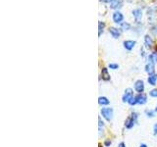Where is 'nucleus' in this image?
Here are the masks:
<instances>
[{
  "label": "nucleus",
  "mask_w": 157,
  "mask_h": 147,
  "mask_svg": "<svg viewBox=\"0 0 157 147\" xmlns=\"http://www.w3.org/2000/svg\"><path fill=\"white\" fill-rule=\"evenodd\" d=\"M136 120H137V114L136 113H132V114L128 117V119L126 120L125 126L127 127V129H132V127L136 125Z\"/></svg>",
  "instance_id": "1"
},
{
  "label": "nucleus",
  "mask_w": 157,
  "mask_h": 147,
  "mask_svg": "<svg viewBox=\"0 0 157 147\" xmlns=\"http://www.w3.org/2000/svg\"><path fill=\"white\" fill-rule=\"evenodd\" d=\"M100 113L105 120L109 121V122L112 120V118H113V109L112 108H102Z\"/></svg>",
  "instance_id": "2"
},
{
  "label": "nucleus",
  "mask_w": 157,
  "mask_h": 147,
  "mask_svg": "<svg viewBox=\"0 0 157 147\" xmlns=\"http://www.w3.org/2000/svg\"><path fill=\"white\" fill-rule=\"evenodd\" d=\"M134 97V91H132V88H127L125 90V93L124 95H123V102H128L132 99V98Z\"/></svg>",
  "instance_id": "3"
},
{
  "label": "nucleus",
  "mask_w": 157,
  "mask_h": 147,
  "mask_svg": "<svg viewBox=\"0 0 157 147\" xmlns=\"http://www.w3.org/2000/svg\"><path fill=\"white\" fill-rule=\"evenodd\" d=\"M136 97V104H140V105H144L147 102V97L144 93H139Z\"/></svg>",
  "instance_id": "4"
},
{
  "label": "nucleus",
  "mask_w": 157,
  "mask_h": 147,
  "mask_svg": "<svg viewBox=\"0 0 157 147\" xmlns=\"http://www.w3.org/2000/svg\"><path fill=\"white\" fill-rule=\"evenodd\" d=\"M135 89L136 92L139 93H142L144 91V83L141 80H139L135 82Z\"/></svg>",
  "instance_id": "5"
},
{
  "label": "nucleus",
  "mask_w": 157,
  "mask_h": 147,
  "mask_svg": "<svg viewBox=\"0 0 157 147\" xmlns=\"http://www.w3.org/2000/svg\"><path fill=\"white\" fill-rule=\"evenodd\" d=\"M145 72L147 74H149V76L151 75H153L154 72H155V67H154V63H152V62H149V63H147L146 65H145Z\"/></svg>",
  "instance_id": "6"
},
{
  "label": "nucleus",
  "mask_w": 157,
  "mask_h": 147,
  "mask_svg": "<svg viewBox=\"0 0 157 147\" xmlns=\"http://www.w3.org/2000/svg\"><path fill=\"white\" fill-rule=\"evenodd\" d=\"M123 19H124V17H123L121 12L116 11V12H114V14H113V21H114L115 23H117V24L121 23L123 21Z\"/></svg>",
  "instance_id": "7"
},
{
  "label": "nucleus",
  "mask_w": 157,
  "mask_h": 147,
  "mask_svg": "<svg viewBox=\"0 0 157 147\" xmlns=\"http://www.w3.org/2000/svg\"><path fill=\"white\" fill-rule=\"evenodd\" d=\"M101 77H102V80L105 81H110V75H109V72H108L107 68H103L101 70Z\"/></svg>",
  "instance_id": "8"
},
{
  "label": "nucleus",
  "mask_w": 157,
  "mask_h": 147,
  "mask_svg": "<svg viewBox=\"0 0 157 147\" xmlns=\"http://www.w3.org/2000/svg\"><path fill=\"white\" fill-rule=\"evenodd\" d=\"M136 41L135 40H126L124 41V47L127 49V50H132V48L136 45Z\"/></svg>",
  "instance_id": "9"
},
{
  "label": "nucleus",
  "mask_w": 157,
  "mask_h": 147,
  "mask_svg": "<svg viewBox=\"0 0 157 147\" xmlns=\"http://www.w3.org/2000/svg\"><path fill=\"white\" fill-rule=\"evenodd\" d=\"M109 32H110V34L114 38H118V37L120 36V34H121L120 29H118L116 28H109Z\"/></svg>",
  "instance_id": "10"
},
{
  "label": "nucleus",
  "mask_w": 157,
  "mask_h": 147,
  "mask_svg": "<svg viewBox=\"0 0 157 147\" xmlns=\"http://www.w3.org/2000/svg\"><path fill=\"white\" fill-rule=\"evenodd\" d=\"M123 5V0H114L112 3H110V7L112 9H118L121 8Z\"/></svg>",
  "instance_id": "11"
},
{
  "label": "nucleus",
  "mask_w": 157,
  "mask_h": 147,
  "mask_svg": "<svg viewBox=\"0 0 157 147\" xmlns=\"http://www.w3.org/2000/svg\"><path fill=\"white\" fill-rule=\"evenodd\" d=\"M144 44L147 48H150L153 45V40H152V38L148 36V34H146L144 36Z\"/></svg>",
  "instance_id": "12"
},
{
  "label": "nucleus",
  "mask_w": 157,
  "mask_h": 147,
  "mask_svg": "<svg viewBox=\"0 0 157 147\" xmlns=\"http://www.w3.org/2000/svg\"><path fill=\"white\" fill-rule=\"evenodd\" d=\"M156 81H157V76L156 75H151L147 78V81L150 85H156Z\"/></svg>",
  "instance_id": "13"
},
{
  "label": "nucleus",
  "mask_w": 157,
  "mask_h": 147,
  "mask_svg": "<svg viewBox=\"0 0 157 147\" xmlns=\"http://www.w3.org/2000/svg\"><path fill=\"white\" fill-rule=\"evenodd\" d=\"M98 103H99V105L104 106V105H108V104H109V100H108L107 97L101 96V97L98 98Z\"/></svg>",
  "instance_id": "14"
},
{
  "label": "nucleus",
  "mask_w": 157,
  "mask_h": 147,
  "mask_svg": "<svg viewBox=\"0 0 157 147\" xmlns=\"http://www.w3.org/2000/svg\"><path fill=\"white\" fill-rule=\"evenodd\" d=\"M132 15H134V17L136 20H139L142 16V12H141V10H140V9H136V10H134V11H132Z\"/></svg>",
  "instance_id": "15"
},
{
  "label": "nucleus",
  "mask_w": 157,
  "mask_h": 147,
  "mask_svg": "<svg viewBox=\"0 0 157 147\" xmlns=\"http://www.w3.org/2000/svg\"><path fill=\"white\" fill-rule=\"evenodd\" d=\"M148 59H149V62H152V63H157V53L156 52H153V53H151L150 55H149V57H148Z\"/></svg>",
  "instance_id": "16"
},
{
  "label": "nucleus",
  "mask_w": 157,
  "mask_h": 147,
  "mask_svg": "<svg viewBox=\"0 0 157 147\" xmlns=\"http://www.w3.org/2000/svg\"><path fill=\"white\" fill-rule=\"evenodd\" d=\"M105 28V24L103 22H99L98 23V28H99V32H98V36H101V34L103 32V29Z\"/></svg>",
  "instance_id": "17"
},
{
  "label": "nucleus",
  "mask_w": 157,
  "mask_h": 147,
  "mask_svg": "<svg viewBox=\"0 0 157 147\" xmlns=\"http://www.w3.org/2000/svg\"><path fill=\"white\" fill-rule=\"evenodd\" d=\"M121 28L122 29H124V31H129V29L131 28V24L129 23H122L121 24Z\"/></svg>",
  "instance_id": "18"
},
{
  "label": "nucleus",
  "mask_w": 157,
  "mask_h": 147,
  "mask_svg": "<svg viewBox=\"0 0 157 147\" xmlns=\"http://www.w3.org/2000/svg\"><path fill=\"white\" fill-rule=\"evenodd\" d=\"M145 114H146V116H147V117H150V118H152V117H154V111H151V110H146V111H145Z\"/></svg>",
  "instance_id": "19"
},
{
  "label": "nucleus",
  "mask_w": 157,
  "mask_h": 147,
  "mask_svg": "<svg viewBox=\"0 0 157 147\" xmlns=\"http://www.w3.org/2000/svg\"><path fill=\"white\" fill-rule=\"evenodd\" d=\"M149 94H150L152 97H157V88H155V89H152V90L149 92Z\"/></svg>",
  "instance_id": "20"
},
{
  "label": "nucleus",
  "mask_w": 157,
  "mask_h": 147,
  "mask_svg": "<svg viewBox=\"0 0 157 147\" xmlns=\"http://www.w3.org/2000/svg\"><path fill=\"white\" fill-rule=\"evenodd\" d=\"M109 68L112 69V70H117L119 68V65L118 64H109Z\"/></svg>",
  "instance_id": "21"
},
{
  "label": "nucleus",
  "mask_w": 157,
  "mask_h": 147,
  "mask_svg": "<svg viewBox=\"0 0 157 147\" xmlns=\"http://www.w3.org/2000/svg\"><path fill=\"white\" fill-rule=\"evenodd\" d=\"M129 104H130V105H132V106H134V105H136V97H135V96L132 97V99L129 101Z\"/></svg>",
  "instance_id": "22"
},
{
  "label": "nucleus",
  "mask_w": 157,
  "mask_h": 147,
  "mask_svg": "<svg viewBox=\"0 0 157 147\" xmlns=\"http://www.w3.org/2000/svg\"><path fill=\"white\" fill-rule=\"evenodd\" d=\"M151 32L155 34V36H157V24H155V26L151 28Z\"/></svg>",
  "instance_id": "23"
},
{
  "label": "nucleus",
  "mask_w": 157,
  "mask_h": 147,
  "mask_svg": "<svg viewBox=\"0 0 157 147\" xmlns=\"http://www.w3.org/2000/svg\"><path fill=\"white\" fill-rule=\"evenodd\" d=\"M98 122H99V130H101V126H103V122L101 121V118H98Z\"/></svg>",
  "instance_id": "24"
},
{
  "label": "nucleus",
  "mask_w": 157,
  "mask_h": 147,
  "mask_svg": "<svg viewBox=\"0 0 157 147\" xmlns=\"http://www.w3.org/2000/svg\"><path fill=\"white\" fill-rule=\"evenodd\" d=\"M153 134H154V135L157 134V124L154 125V127H153Z\"/></svg>",
  "instance_id": "25"
},
{
  "label": "nucleus",
  "mask_w": 157,
  "mask_h": 147,
  "mask_svg": "<svg viewBox=\"0 0 157 147\" xmlns=\"http://www.w3.org/2000/svg\"><path fill=\"white\" fill-rule=\"evenodd\" d=\"M100 1H102V2H104V3H112L114 0H100Z\"/></svg>",
  "instance_id": "26"
},
{
  "label": "nucleus",
  "mask_w": 157,
  "mask_h": 147,
  "mask_svg": "<svg viewBox=\"0 0 157 147\" xmlns=\"http://www.w3.org/2000/svg\"><path fill=\"white\" fill-rule=\"evenodd\" d=\"M104 144H105V146H109V145H111V141L110 140H105Z\"/></svg>",
  "instance_id": "27"
},
{
  "label": "nucleus",
  "mask_w": 157,
  "mask_h": 147,
  "mask_svg": "<svg viewBox=\"0 0 157 147\" xmlns=\"http://www.w3.org/2000/svg\"><path fill=\"white\" fill-rule=\"evenodd\" d=\"M118 147H126V145H125L124 142H121V143L119 144V146H118Z\"/></svg>",
  "instance_id": "28"
},
{
  "label": "nucleus",
  "mask_w": 157,
  "mask_h": 147,
  "mask_svg": "<svg viewBox=\"0 0 157 147\" xmlns=\"http://www.w3.org/2000/svg\"><path fill=\"white\" fill-rule=\"evenodd\" d=\"M140 147H147L146 144H140Z\"/></svg>",
  "instance_id": "29"
},
{
  "label": "nucleus",
  "mask_w": 157,
  "mask_h": 147,
  "mask_svg": "<svg viewBox=\"0 0 157 147\" xmlns=\"http://www.w3.org/2000/svg\"><path fill=\"white\" fill-rule=\"evenodd\" d=\"M155 112H157V106H156V108H155Z\"/></svg>",
  "instance_id": "30"
}]
</instances>
